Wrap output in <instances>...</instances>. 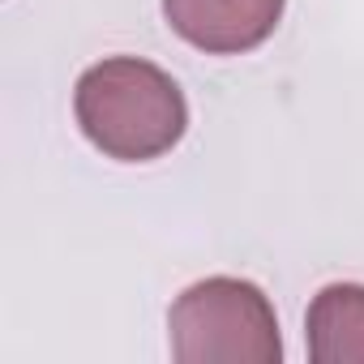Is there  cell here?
<instances>
[{
	"instance_id": "277c9868",
	"label": "cell",
	"mask_w": 364,
	"mask_h": 364,
	"mask_svg": "<svg viewBox=\"0 0 364 364\" xmlns=\"http://www.w3.org/2000/svg\"><path fill=\"white\" fill-rule=\"evenodd\" d=\"M313 364H364V287L330 283L313 296L304 317Z\"/></svg>"
},
{
	"instance_id": "6da1fadb",
	"label": "cell",
	"mask_w": 364,
	"mask_h": 364,
	"mask_svg": "<svg viewBox=\"0 0 364 364\" xmlns=\"http://www.w3.org/2000/svg\"><path fill=\"white\" fill-rule=\"evenodd\" d=\"M73 116L95 150L120 163H150L189 129L185 90L141 56H107L77 77Z\"/></svg>"
},
{
	"instance_id": "3957f363",
	"label": "cell",
	"mask_w": 364,
	"mask_h": 364,
	"mask_svg": "<svg viewBox=\"0 0 364 364\" xmlns=\"http://www.w3.org/2000/svg\"><path fill=\"white\" fill-rule=\"evenodd\" d=\"M287 0H163L167 26L206 56H240L262 48Z\"/></svg>"
},
{
	"instance_id": "7a4b0ae2",
	"label": "cell",
	"mask_w": 364,
	"mask_h": 364,
	"mask_svg": "<svg viewBox=\"0 0 364 364\" xmlns=\"http://www.w3.org/2000/svg\"><path fill=\"white\" fill-rule=\"evenodd\" d=\"M171 355L180 364H279L283 338L270 296L232 274L202 279L167 313Z\"/></svg>"
}]
</instances>
